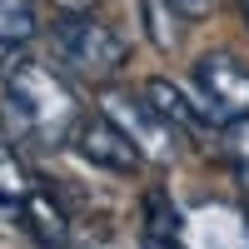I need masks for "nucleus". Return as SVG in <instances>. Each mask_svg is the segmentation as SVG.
<instances>
[{
	"label": "nucleus",
	"mask_w": 249,
	"mask_h": 249,
	"mask_svg": "<svg viewBox=\"0 0 249 249\" xmlns=\"http://www.w3.org/2000/svg\"><path fill=\"white\" fill-rule=\"evenodd\" d=\"M0 115L20 140L40 144V150L75 144V130L85 120L75 85L45 60H20L15 70L0 75Z\"/></svg>",
	"instance_id": "1"
},
{
	"label": "nucleus",
	"mask_w": 249,
	"mask_h": 249,
	"mask_svg": "<svg viewBox=\"0 0 249 249\" xmlns=\"http://www.w3.org/2000/svg\"><path fill=\"white\" fill-rule=\"evenodd\" d=\"M95 105L135 140V150L144 155V164H175V160H179L184 135L150 105V95H144V90L135 95V90H120V85H100V90H95Z\"/></svg>",
	"instance_id": "2"
},
{
	"label": "nucleus",
	"mask_w": 249,
	"mask_h": 249,
	"mask_svg": "<svg viewBox=\"0 0 249 249\" xmlns=\"http://www.w3.org/2000/svg\"><path fill=\"white\" fill-rule=\"evenodd\" d=\"M55 50L80 80H95V85H110V75L130 55V45L95 15H60L55 20Z\"/></svg>",
	"instance_id": "3"
},
{
	"label": "nucleus",
	"mask_w": 249,
	"mask_h": 249,
	"mask_svg": "<svg viewBox=\"0 0 249 249\" xmlns=\"http://www.w3.org/2000/svg\"><path fill=\"white\" fill-rule=\"evenodd\" d=\"M190 80H195V100L204 105V115L214 124H234V120L249 115V65L234 60L230 50L199 55Z\"/></svg>",
	"instance_id": "4"
},
{
	"label": "nucleus",
	"mask_w": 249,
	"mask_h": 249,
	"mask_svg": "<svg viewBox=\"0 0 249 249\" xmlns=\"http://www.w3.org/2000/svg\"><path fill=\"white\" fill-rule=\"evenodd\" d=\"M75 150L85 155L90 164H100V170H115V175H130L144 164V155L135 150V140L120 130V124L105 115V110H95L80 120V130H75Z\"/></svg>",
	"instance_id": "5"
},
{
	"label": "nucleus",
	"mask_w": 249,
	"mask_h": 249,
	"mask_svg": "<svg viewBox=\"0 0 249 249\" xmlns=\"http://www.w3.org/2000/svg\"><path fill=\"white\" fill-rule=\"evenodd\" d=\"M184 219H190V234L199 249H249V214L234 204L204 199V204H190Z\"/></svg>",
	"instance_id": "6"
},
{
	"label": "nucleus",
	"mask_w": 249,
	"mask_h": 249,
	"mask_svg": "<svg viewBox=\"0 0 249 249\" xmlns=\"http://www.w3.org/2000/svg\"><path fill=\"white\" fill-rule=\"evenodd\" d=\"M144 249H199L184 210L164 190H150V199H144Z\"/></svg>",
	"instance_id": "7"
},
{
	"label": "nucleus",
	"mask_w": 249,
	"mask_h": 249,
	"mask_svg": "<svg viewBox=\"0 0 249 249\" xmlns=\"http://www.w3.org/2000/svg\"><path fill=\"white\" fill-rule=\"evenodd\" d=\"M144 95H150V105H155L164 120H170L175 130L184 135V140H195V135H204V130L214 124L210 115H204V105H199V100H190V95H184V90L175 85V80H164V75L144 80Z\"/></svg>",
	"instance_id": "8"
},
{
	"label": "nucleus",
	"mask_w": 249,
	"mask_h": 249,
	"mask_svg": "<svg viewBox=\"0 0 249 249\" xmlns=\"http://www.w3.org/2000/svg\"><path fill=\"white\" fill-rule=\"evenodd\" d=\"M35 40V15L25 0H0V75L20 65V55Z\"/></svg>",
	"instance_id": "9"
},
{
	"label": "nucleus",
	"mask_w": 249,
	"mask_h": 249,
	"mask_svg": "<svg viewBox=\"0 0 249 249\" xmlns=\"http://www.w3.org/2000/svg\"><path fill=\"white\" fill-rule=\"evenodd\" d=\"M20 224L45 244V249H65V239H70V219H65V210L45 195V190H35L30 195V204H25V214H20Z\"/></svg>",
	"instance_id": "10"
},
{
	"label": "nucleus",
	"mask_w": 249,
	"mask_h": 249,
	"mask_svg": "<svg viewBox=\"0 0 249 249\" xmlns=\"http://www.w3.org/2000/svg\"><path fill=\"white\" fill-rule=\"evenodd\" d=\"M30 195H35V184H30L25 160H20L10 144H0V219H20Z\"/></svg>",
	"instance_id": "11"
},
{
	"label": "nucleus",
	"mask_w": 249,
	"mask_h": 249,
	"mask_svg": "<svg viewBox=\"0 0 249 249\" xmlns=\"http://www.w3.org/2000/svg\"><path fill=\"white\" fill-rule=\"evenodd\" d=\"M140 20H144V40H155L160 50H175L179 45V15L170 10V0H144Z\"/></svg>",
	"instance_id": "12"
},
{
	"label": "nucleus",
	"mask_w": 249,
	"mask_h": 249,
	"mask_svg": "<svg viewBox=\"0 0 249 249\" xmlns=\"http://www.w3.org/2000/svg\"><path fill=\"white\" fill-rule=\"evenodd\" d=\"M224 155H230V164H234L239 190L249 195V115L234 120V124H224Z\"/></svg>",
	"instance_id": "13"
},
{
	"label": "nucleus",
	"mask_w": 249,
	"mask_h": 249,
	"mask_svg": "<svg viewBox=\"0 0 249 249\" xmlns=\"http://www.w3.org/2000/svg\"><path fill=\"white\" fill-rule=\"evenodd\" d=\"M170 10H175L179 20H204V15L219 10V0H170Z\"/></svg>",
	"instance_id": "14"
},
{
	"label": "nucleus",
	"mask_w": 249,
	"mask_h": 249,
	"mask_svg": "<svg viewBox=\"0 0 249 249\" xmlns=\"http://www.w3.org/2000/svg\"><path fill=\"white\" fill-rule=\"evenodd\" d=\"M50 5H55L60 15H90V10H95V0H50Z\"/></svg>",
	"instance_id": "15"
},
{
	"label": "nucleus",
	"mask_w": 249,
	"mask_h": 249,
	"mask_svg": "<svg viewBox=\"0 0 249 249\" xmlns=\"http://www.w3.org/2000/svg\"><path fill=\"white\" fill-rule=\"evenodd\" d=\"M239 15H244V25H249V0H239Z\"/></svg>",
	"instance_id": "16"
}]
</instances>
